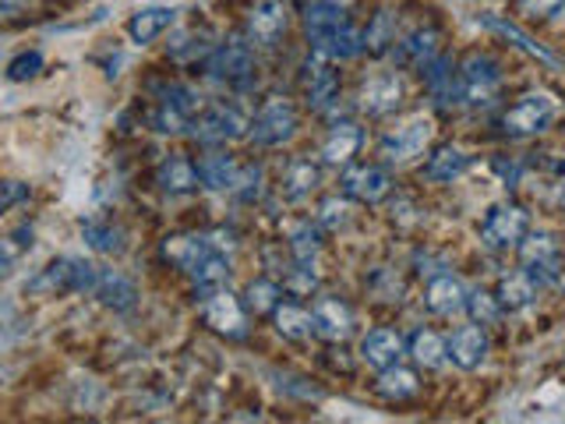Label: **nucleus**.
Returning <instances> with one entry per match:
<instances>
[{
	"label": "nucleus",
	"mask_w": 565,
	"mask_h": 424,
	"mask_svg": "<svg viewBox=\"0 0 565 424\" xmlns=\"http://www.w3.org/2000/svg\"><path fill=\"white\" fill-rule=\"evenodd\" d=\"M241 300H244V311H252L255 318H262V315H273L276 311V305L282 300V290H279L276 279L258 276V279L247 283V290H244Z\"/></svg>",
	"instance_id": "4c0bfd02"
},
{
	"label": "nucleus",
	"mask_w": 565,
	"mask_h": 424,
	"mask_svg": "<svg viewBox=\"0 0 565 424\" xmlns=\"http://www.w3.org/2000/svg\"><path fill=\"white\" fill-rule=\"evenodd\" d=\"M403 353H406V340L396 329H388V326L371 329L361 340V361L367 368H375V371H385V368L399 364Z\"/></svg>",
	"instance_id": "412c9836"
},
{
	"label": "nucleus",
	"mask_w": 565,
	"mask_h": 424,
	"mask_svg": "<svg viewBox=\"0 0 565 424\" xmlns=\"http://www.w3.org/2000/svg\"><path fill=\"white\" fill-rule=\"evenodd\" d=\"M467 311H470L473 322H481V326H494L505 315L499 297L488 294V290H467Z\"/></svg>",
	"instance_id": "a19ab883"
},
{
	"label": "nucleus",
	"mask_w": 565,
	"mask_h": 424,
	"mask_svg": "<svg viewBox=\"0 0 565 424\" xmlns=\"http://www.w3.org/2000/svg\"><path fill=\"white\" fill-rule=\"evenodd\" d=\"M417 375L411 368H403V364H393V368H385V371H379V393L385 396V400H411V396H417Z\"/></svg>",
	"instance_id": "ea45409f"
},
{
	"label": "nucleus",
	"mask_w": 565,
	"mask_h": 424,
	"mask_svg": "<svg viewBox=\"0 0 565 424\" xmlns=\"http://www.w3.org/2000/svg\"><path fill=\"white\" fill-rule=\"evenodd\" d=\"M347 25H350L347 8L335 4V0H315V4L305 8V35L311 50H326Z\"/></svg>",
	"instance_id": "f3484780"
},
{
	"label": "nucleus",
	"mask_w": 565,
	"mask_h": 424,
	"mask_svg": "<svg viewBox=\"0 0 565 424\" xmlns=\"http://www.w3.org/2000/svg\"><path fill=\"white\" fill-rule=\"evenodd\" d=\"M290 25V11L282 0H255L252 8H247V43L255 46H276L282 40V32Z\"/></svg>",
	"instance_id": "4468645a"
},
{
	"label": "nucleus",
	"mask_w": 565,
	"mask_h": 424,
	"mask_svg": "<svg viewBox=\"0 0 565 424\" xmlns=\"http://www.w3.org/2000/svg\"><path fill=\"white\" fill-rule=\"evenodd\" d=\"M82 237H85V244L93 247V252H99V255H120V252H124V234H120V226L106 223V220H85V223H82Z\"/></svg>",
	"instance_id": "58836bf2"
},
{
	"label": "nucleus",
	"mask_w": 565,
	"mask_h": 424,
	"mask_svg": "<svg viewBox=\"0 0 565 424\" xmlns=\"http://www.w3.org/2000/svg\"><path fill=\"white\" fill-rule=\"evenodd\" d=\"M205 75L212 82H220V85H230V88L252 85V78H255V50H252V43L226 40L216 50H209Z\"/></svg>",
	"instance_id": "0eeeda50"
},
{
	"label": "nucleus",
	"mask_w": 565,
	"mask_h": 424,
	"mask_svg": "<svg viewBox=\"0 0 565 424\" xmlns=\"http://www.w3.org/2000/svg\"><path fill=\"white\" fill-rule=\"evenodd\" d=\"M262 191H265V173H262V167H255V163L241 167L234 188H230V194H234V199H241V202H247V205L258 202V199H262Z\"/></svg>",
	"instance_id": "79ce46f5"
},
{
	"label": "nucleus",
	"mask_w": 565,
	"mask_h": 424,
	"mask_svg": "<svg viewBox=\"0 0 565 424\" xmlns=\"http://www.w3.org/2000/svg\"><path fill=\"white\" fill-rule=\"evenodd\" d=\"M156 184L167 194H191L199 188V167L184 152H170L163 163L156 167Z\"/></svg>",
	"instance_id": "b1692460"
},
{
	"label": "nucleus",
	"mask_w": 565,
	"mask_h": 424,
	"mask_svg": "<svg viewBox=\"0 0 565 424\" xmlns=\"http://www.w3.org/2000/svg\"><path fill=\"white\" fill-rule=\"evenodd\" d=\"M247 124H252V120L241 114V106L223 99V103H205L202 114L191 120L188 135L199 141V146H205V149H220V146H226V141L244 138Z\"/></svg>",
	"instance_id": "f03ea898"
},
{
	"label": "nucleus",
	"mask_w": 565,
	"mask_h": 424,
	"mask_svg": "<svg viewBox=\"0 0 565 424\" xmlns=\"http://www.w3.org/2000/svg\"><path fill=\"white\" fill-rule=\"evenodd\" d=\"M562 205H565V191H562Z\"/></svg>",
	"instance_id": "09e8293b"
},
{
	"label": "nucleus",
	"mask_w": 565,
	"mask_h": 424,
	"mask_svg": "<svg viewBox=\"0 0 565 424\" xmlns=\"http://www.w3.org/2000/svg\"><path fill=\"white\" fill-rule=\"evenodd\" d=\"M424 75V88L435 99L438 110H452V106L463 103V85H459V64L449 57V53H438V57L420 71Z\"/></svg>",
	"instance_id": "dca6fc26"
},
{
	"label": "nucleus",
	"mask_w": 565,
	"mask_h": 424,
	"mask_svg": "<svg viewBox=\"0 0 565 424\" xmlns=\"http://www.w3.org/2000/svg\"><path fill=\"white\" fill-rule=\"evenodd\" d=\"M406 353H411L420 368H438V364L449 361L446 340H441L435 329H417L411 340H406Z\"/></svg>",
	"instance_id": "f704fd0d"
},
{
	"label": "nucleus",
	"mask_w": 565,
	"mask_h": 424,
	"mask_svg": "<svg viewBox=\"0 0 565 424\" xmlns=\"http://www.w3.org/2000/svg\"><path fill=\"white\" fill-rule=\"evenodd\" d=\"M315 336H322L329 343H343L353 332V311L343 297H318L311 305Z\"/></svg>",
	"instance_id": "aec40b11"
},
{
	"label": "nucleus",
	"mask_w": 565,
	"mask_h": 424,
	"mask_svg": "<svg viewBox=\"0 0 565 424\" xmlns=\"http://www.w3.org/2000/svg\"><path fill=\"white\" fill-rule=\"evenodd\" d=\"M209 252H216V247H212V241L202 237V234H173V237H167L163 244H159V255H163L173 269H181L188 276Z\"/></svg>",
	"instance_id": "5701e85b"
},
{
	"label": "nucleus",
	"mask_w": 565,
	"mask_h": 424,
	"mask_svg": "<svg viewBox=\"0 0 565 424\" xmlns=\"http://www.w3.org/2000/svg\"><path fill=\"white\" fill-rule=\"evenodd\" d=\"M488 350H491V340H488V329L481 322H470V326H459L449 340H446V353H449V361L456 368H463V371H473V368H481L484 358H488Z\"/></svg>",
	"instance_id": "6ab92c4d"
},
{
	"label": "nucleus",
	"mask_w": 565,
	"mask_h": 424,
	"mask_svg": "<svg viewBox=\"0 0 565 424\" xmlns=\"http://www.w3.org/2000/svg\"><path fill=\"white\" fill-rule=\"evenodd\" d=\"M322 244H326L322 241V226H318V223H297L290 241H287V252L300 265H315L318 255H322Z\"/></svg>",
	"instance_id": "c9c22d12"
},
{
	"label": "nucleus",
	"mask_w": 565,
	"mask_h": 424,
	"mask_svg": "<svg viewBox=\"0 0 565 424\" xmlns=\"http://www.w3.org/2000/svg\"><path fill=\"white\" fill-rule=\"evenodd\" d=\"M520 11L530 18V22H537V18H552L565 8V0H516Z\"/></svg>",
	"instance_id": "49530a36"
},
{
	"label": "nucleus",
	"mask_w": 565,
	"mask_h": 424,
	"mask_svg": "<svg viewBox=\"0 0 565 424\" xmlns=\"http://www.w3.org/2000/svg\"><path fill=\"white\" fill-rule=\"evenodd\" d=\"M520 247V265L534 276L537 283H558L562 276V252L552 234H530L516 244Z\"/></svg>",
	"instance_id": "ddd939ff"
},
{
	"label": "nucleus",
	"mask_w": 565,
	"mask_h": 424,
	"mask_svg": "<svg viewBox=\"0 0 565 424\" xmlns=\"http://www.w3.org/2000/svg\"><path fill=\"white\" fill-rule=\"evenodd\" d=\"M99 269L85 258H53L46 269L32 279L35 294L57 297V294H93Z\"/></svg>",
	"instance_id": "20e7f679"
},
{
	"label": "nucleus",
	"mask_w": 565,
	"mask_h": 424,
	"mask_svg": "<svg viewBox=\"0 0 565 424\" xmlns=\"http://www.w3.org/2000/svg\"><path fill=\"white\" fill-rule=\"evenodd\" d=\"M29 199V184L22 181H0V216L11 212L14 205H22Z\"/></svg>",
	"instance_id": "a18cd8bd"
},
{
	"label": "nucleus",
	"mask_w": 565,
	"mask_h": 424,
	"mask_svg": "<svg viewBox=\"0 0 565 424\" xmlns=\"http://www.w3.org/2000/svg\"><path fill=\"white\" fill-rule=\"evenodd\" d=\"M361 141H364V135H361L358 124H350V120L335 124L322 141V163L326 167H350L353 156L361 152Z\"/></svg>",
	"instance_id": "a878e982"
},
{
	"label": "nucleus",
	"mask_w": 565,
	"mask_h": 424,
	"mask_svg": "<svg viewBox=\"0 0 565 424\" xmlns=\"http://www.w3.org/2000/svg\"><path fill=\"white\" fill-rule=\"evenodd\" d=\"M202 315L205 322L230 336V340H244L247 336V311H244V300L234 297L226 287L223 290H212L209 297H202Z\"/></svg>",
	"instance_id": "2eb2a0df"
},
{
	"label": "nucleus",
	"mask_w": 565,
	"mask_h": 424,
	"mask_svg": "<svg viewBox=\"0 0 565 424\" xmlns=\"http://www.w3.org/2000/svg\"><path fill=\"white\" fill-rule=\"evenodd\" d=\"M318 181H322V167L311 163V159H305V156H297L287 163V170H282L279 191H282V199H287V202H305L308 194L318 188Z\"/></svg>",
	"instance_id": "c85d7f7f"
},
{
	"label": "nucleus",
	"mask_w": 565,
	"mask_h": 424,
	"mask_svg": "<svg viewBox=\"0 0 565 424\" xmlns=\"http://www.w3.org/2000/svg\"><path fill=\"white\" fill-rule=\"evenodd\" d=\"M40 71H43V53L40 50H25L8 64V78L11 82H29V78L40 75Z\"/></svg>",
	"instance_id": "37998d69"
},
{
	"label": "nucleus",
	"mask_w": 565,
	"mask_h": 424,
	"mask_svg": "<svg viewBox=\"0 0 565 424\" xmlns=\"http://www.w3.org/2000/svg\"><path fill=\"white\" fill-rule=\"evenodd\" d=\"M494 297H499L502 311H523L526 305H534V297H537V279L530 276L526 269L505 273V276L499 279V290H494Z\"/></svg>",
	"instance_id": "7c9ffc66"
},
{
	"label": "nucleus",
	"mask_w": 565,
	"mask_h": 424,
	"mask_svg": "<svg viewBox=\"0 0 565 424\" xmlns=\"http://www.w3.org/2000/svg\"><path fill=\"white\" fill-rule=\"evenodd\" d=\"M481 25H484V29H491V32H499V35H505L509 43H516L523 53H530V57L541 61V64H547V67H555V64H558V61L552 57V53H547L541 43L530 40V35H526L523 29H516L512 22H502V18H494V14H481Z\"/></svg>",
	"instance_id": "e433bc0d"
},
{
	"label": "nucleus",
	"mask_w": 565,
	"mask_h": 424,
	"mask_svg": "<svg viewBox=\"0 0 565 424\" xmlns=\"http://www.w3.org/2000/svg\"><path fill=\"white\" fill-rule=\"evenodd\" d=\"M340 188L353 202L379 205V202L388 199V191H393V173H388L385 167H379V163H350V167H343Z\"/></svg>",
	"instance_id": "9b49d317"
},
{
	"label": "nucleus",
	"mask_w": 565,
	"mask_h": 424,
	"mask_svg": "<svg viewBox=\"0 0 565 424\" xmlns=\"http://www.w3.org/2000/svg\"><path fill=\"white\" fill-rule=\"evenodd\" d=\"M191 283H194V300L209 297L212 290H223L230 283V262L220 252H209L199 265L191 269Z\"/></svg>",
	"instance_id": "473e14b6"
},
{
	"label": "nucleus",
	"mask_w": 565,
	"mask_h": 424,
	"mask_svg": "<svg viewBox=\"0 0 565 424\" xmlns=\"http://www.w3.org/2000/svg\"><path fill=\"white\" fill-rule=\"evenodd\" d=\"M403 99V82L393 71H382V75H371L361 82V93H358V106L367 117H388L396 114V106Z\"/></svg>",
	"instance_id": "a211bd4d"
},
{
	"label": "nucleus",
	"mask_w": 565,
	"mask_h": 424,
	"mask_svg": "<svg viewBox=\"0 0 565 424\" xmlns=\"http://www.w3.org/2000/svg\"><path fill=\"white\" fill-rule=\"evenodd\" d=\"M194 167H199V184H205L209 191H230L241 170L237 159L223 149H209Z\"/></svg>",
	"instance_id": "cd10ccee"
},
{
	"label": "nucleus",
	"mask_w": 565,
	"mask_h": 424,
	"mask_svg": "<svg viewBox=\"0 0 565 424\" xmlns=\"http://www.w3.org/2000/svg\"><path fill=\"white\" fill-rule=\"evenodd\" d=\"M435 135V120L431 117H411L406 124H399L396 131H388L382 138V146H379V156L385 159V163H393V167H403V163H411V159L424 156V149H428V141Z\"/></svg>",
	"instance_id": "1a4fd4ad"
},
{
	"label": "nucleus",
	"mask_w": 565,
	"mask_h": 424,
	"mask_svg": "<svg viewBox=\"0 0 565 424\" xmlns=\"http://www.w3.org/2000/svg\"><path fill=\"white\" fill-rule=\"evenodd\" d=\"M494 170H499V173H502V181L512 188V184L520 181V170H523V163H516V159H512V163H505V159H494Z\"/></svg>",
	"instance_id": "de8ad7c7"
},
{
	"label": "nucleus",
	"mask_w": 565,
	"mask_h": 424,
	"mask_svg": "<svg viewBox=\"0 0 565 424\" xmlns=\"http://www.w3.org/2000/svg\"><path fill=\"white\" fill-rule=\"evenodd\" d=\"M273 322H276V332L282 340H294V343H305L315 336V318H311V308H305L300 300H279L276 311H273Z\"/></svg>",
	"instance_id": "bb28decb"
},
{
	"label": "nucleus",
	"mask_w": 565,
	"mask_h": 424,
	"mask_svg": "<svg viewBox=\"0 0 565 424\" xmlns=\"http://www.w3.org/2000/svg\"><path fill=\"white\" fill-rule=\"evenodd\" d=\"M361 40H364V53H371V57H382L385 50H393L396 43V14L382 8L371 14V22L367 29L361 32Z\"/></svg>",
	"instance_id": "72a5a7b5"
},
{
	"label": "nucleus",
	"mask_w": 565,
	"mask_h": 424,
	"mask_svg": "<svg viewBox=\"0 0 565 424\" xmlns=\"http://www.w3.org/2000/svg\"><path fill=\"white\" fill-rule=\"evenodd\" d=\"M441 53V29L438 25H417L393 43V61L399 71H420Z\"/></svg>",
	"instance_id": "f8f14e48"
},
{
	"label": "nucleus",
	"mask_w": 565,
	"mask_h": 424,
	"mask_svg": "<svg viewBox=\"0 0 565 424\" xmlns=\"http://www.w3.org/2000/svg\"><path fill=\"white\" fill-rule=\"evenodd\" d=\"M459 85H463V103L467 106H488L499 99L502 88V67L499 61L484 50H470L459 61Z\"/></svg>",
	"instance_id": "39448f33"
},
{
	"label": "nucleus",
	"mask_w": 565,
	"mask_h": 424,
	"mask_svg": "<svg viewBox=\"0 0 565 424\" xmlns=\"http://www.w3.org/2000/svg\"><path fill=\"white\" fill-rule=\"evenodd\" d=\"M347 212H350L347 202H340V199H326V202H322V212H318V226H329V230L347 226V220H350Z\"/></svg>",
	"instance_id": "c03bdc74"
},
{
	"label": "nucleus",
	"mask_w": 565,
	"mask_h": 424,
	"mask_svg": "<svg viewBox=\"0 0 565 424\" xmlns=\"http://www.w3.org/2000/svg\"><path fill=\"white\" fill-rule=\"evenodd\" d=\"M177 11L173 8H141L138 14L128 18V40L138 46H149L173 25Z\"/></svg>",
	"instance_id": "c756f323"
},
{
	"label": "nucleus",
	"mask_w": 565,
	"mask_h": 424,
	"mask_svg": "<svg viewBox=\"0 0 565 424\" xmlns=\"http://www.w3.org/2000/svg\"><path fill=\"white\" fill-rule=\"evenodd\" d=\"M467 163H470V156L459 146H438L428 156V163H424L420 173L428 177V181H435V184H449V181H456V177L467 170Z\"/></svg>",
	"instance_id": "2f4dec72"
},
{
	"label": "nucleus",
	"mask_w": 565,
	"mask_h": 424,
	"mask_svg": "<svg viewBox=\"0 0 565 424\" xmlns=\"http://www.w3.org/2000/svg\"><path fill=\"white\" fill-rule=\"evenodd\" d=\"M424 308L431 315H456L467 308V287L452 273H435L424 287Z\"/></svg>",
	"instance_id": "4be33fe9"
},
{
	"label": "nucleus",
	"mask_w": 565,
	"mask_h": 424,
	"mask_svg": "<svg viewBox=\"0 0 565 424\" xmlns=\"http://www.w3.org/2000/svg\"><path fill=\"white\" fill-rule=\"evenodd\" d=\"M555 120V99L547 93H526L499 117V131L505 138H534Z\"/></svg>",
	"instance_id": "423d86ee"
},
{
	"label": "nucleus",
	"mask_w": 565,
	"mask_h": 424,
	"mask_svg": "<svg viewBox=\"0 0 565 424\" xmlns=\"http://www.w3.org/2000/svg\"><path fill=\"white\" fill-rule=\"evenodd\" d=\"M530 230V212L520 202H499L488 216L481 220V244L491 247V252H509L516 247Z\"/></svg>",
	"instance_id": "6e6552de"
},
{
	"label": "nucleus",
	"mask_w": 565,
	"mask_h": 424,
	"mask_svg": "<svg viewBox=\"0 0 565 424\" xmlns=\"http://www.w3.org/2000/svg\"><path fill=\"white\" fill-rule=\"evenodd\" d=\"M93 294L99 297V305L110 311H131L138 305V287L117 269H99Z\"/></svg>",
	"instance_id": "393cba45"
},
{
	"label": "nucleus",
	"mask_w": 565,
	"mask_h": 424,
	"mask_svg": "<svg viewBox=\"0 0 565 424\" xmlns=\"http://www.w3.org/2000/svg\"><path fill=\"white\" fill-rule=\"evenodd\" d=\"M297 128H300V114H297L294 99L265 96L258 103L252 124H247V138H252V146H258V149H279L297 135Z\"/></svg>",
	"instance_id": "f257e3e1"
},
{
	"label": "nucleus",
	"mask_w": 565,
	"mask_h": 424,
	"mask_svg": "<svg viewBox=\"0 0 565 424\" xmlns=\"http://www.w3.org/2000/svg\"><path fill=\"white\" fill-rule=\"evenodd\" d=\"M300 88H305V103L311 110H326L340 96V61H332L329 53L311 50L305 61V75H300Z\"/></svg>",
	"instance_id": "9d476101"
},
{
	"label": "nucleus",
	"mask_w": 565,
	"mask_h": 424,
	"mask_svg": "<svg viewBox=\"0 0 565 424\" xmlns=\"http://www.w3.org/2000/svg\"><path fill=\"white\" fill-rule=\"evenodd\" d=\"M202 106H205L202 93H194L184 82H170L159 88V103L149 120L159 135H188L191 120L202 114Z\"/></svg>",
	"instance_id": "7ed1b4c3"
}]
</instances>
